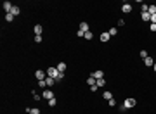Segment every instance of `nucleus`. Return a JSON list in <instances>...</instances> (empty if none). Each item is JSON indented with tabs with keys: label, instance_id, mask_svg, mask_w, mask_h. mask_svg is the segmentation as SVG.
I'll return each mask as SVG.
<instances>
[{
	"label": "nucleus",
	"instance_id": "obj_24",
	"mask_svg": "<svg viewBox=\"0 0 156 114\" xmlns=\"http://www.w3.org/2000/svg\"><path fill=\"white\" fill-rule=\"evenodd\" d=\"M29 114H40V109L38 107H33V109L29 111Z\"/></svg>",
	"mask_w": 156,
	"mask_h": 114
},
{
	"label": "nucleus",
	"instance_id": "obj_18",
	"mask_svg": "<svg viewBox=\"0 0 156 114\" xmlns=\"http://www.w3.org/2000/svg\"><path fill=\"white\" fill-rule=\"evenodd\" d=\"M107 33H109V36H115V35L118 33V29L116 28H109V29H107Z\"/></svg>",
	"mask_w": 156,
	"mask_h": 114
},
{
	"label": "nucleus",
	"instance_id": "obj_17",
	"mask_svg": "<svg viewBox=\"0 0 156 114\" xmlns=\"http://www.w3.org/2000/svg\"><path fill=\"white\" fill-rule=\"evenodd\" d=\"M147 12H149L151 16H153V14H156V5H154V4H151V5L147 7Z\"/></svg>",
	"mask_w": 156,
	"mask_h": 114
},
{
	"label": "nucleus",
	"instance_id": "obj_20",
	"mask_svg": "<svg viewBox=\"0 0 156 114\" xmlns=\"http://www.w3.org/2000/svg\"><path fill=\"white\" fill-rule=\"evenodd\" d=\"M5 21H7V23H10V21H14V16H12V14H5Z\"/></svg>",
	"mask_w": 156,
	"mask_h": 114
},
{
	"label": "nucleus",
	"instance_id": "obj_6",
	"mask_svg": "<svg viewBox=\"0 0 156 114\" xmlns=\"http://www.w3.org/2000/svg\"><path fill=\"white\" fill-rule=\"evenodd\" d=\"M92 76H94L96 80H101V78H104V73H102L101 69H97V71H94V73H92Z\"/></svg>",
	"mask_w": 156,
	"mask_h": 114
},
{
	"label": "nucleus",
	"instance_id": "obj_9",
	"mask_svg": "<svg viewBox=\"0 0 156 114\" xmlns=\"http://www.w3.org/2000/svg\"><path fill=\"white\" fill-rule=\"evenodd\" d=\"M56 67H57V71H59V73H64V71H66V67H68V66H66V62H59V64H57Z\"/></svg>",
	"mask_w": 156,
	"mask_h": 114
},
{
	"label": "nucleus",
	"instance_id": "obj_3",
	"mask_svg": "<svg viewBox=\"0 0 156 114\" xmlns=\"http://www.w3.org/2000/svg\"><path fill=\"white\" fill-rule=\"evenodd\" d=\"M42 99H47V100L54 99V92H52V90H49V88H45V90L42 92Z\"/></svg>",
	"mask_w": 156,
	"mask_h": 114
},
{
	"label": "nucleus",
	"instance_id": "obj_15",
	"mask_svg": "<svg viewBox=\"0 0 156 114\" xmlns=\"http://www.w3.org/2000/svg\"><path fill=\"white\" fill-rule=\"evenodd\" d=\"M45 83H47V86H52L54 83H56V80H54V78H50V76H47V78H45Z\"/></svg>",
	"mask_w": 156,
	"mask_h": 114
},
{
	"label": "nucleus",
	"instance_id": "obj_10",
	"mask_svg": "<svg viewBox=\"0 0 156 114\" xmlns=\"http://www.w3.org/2000/svg\"><path fill=\"white\" fill-rule=\"evenodd\" d=\"M121 10H123L125 14H128V12H132V5H130V4H123V5H121Z\"/></svg>",
	"mask_w": 156,
	"mask_h": 114
},
{
	"label": "nucleus",
	"instance_id": "obj_27",
	"mask_svg": "<svg viewBox=\"0 0 156 114\" xmlns=\"http://www.w3.org/2000/svg\"><path fill=\"white\" fill-rule=\"evenodd\" d=\"M33 99H35L37 102H40V99H42V95H38V93H33Z\"/></svg>",
	"mask_w": 156,
	"mask_h": 114
},
{
	"label": "nucleus",
	"instance_id": "obj_26",
	"mask_svg": "<svg viewBox=\"0 0 156 114\" xmlns=\"http://www.w3.org/2000/svg\"><path fill=\"white\" fill-rule=\"evenodd\" d=\"M107 104L111 105V107H115V105H116V100H115V99H111V100H107Z\"/></svg>",
	"mask_w": 156,
	"mask_h": 114
},
{
	"label": "nucleus",
	"instance_id": "obj_28",
	"mask_svg": "<svg viewBox=\"0 0 156 114\" xmlns=\"http://www.w3.org/2000/svg\"><path fill=\"white\" fill-rule=\"evenodd\" d=\"M35 42L40 43V42H42V35H37V36H35Z\"/></svg>",
	"mask_w": 156,
	"mask_h": 114
},
{
	"label": "nucleus",
	"instance_id": "obj_19",
	"mask_svg": "<svg viewBox=\"0 0 156 114\" xmlns=\"http://www.w3.org/2000/svg\"><path fill=\"white\" fill-rule=\"evenodd\" d=\"M83 38H85V40H92V38H94V33H92V31H87Z\"/></svg>",
	"mask_w": 156,
	"mask_h": 114
},
{
	"label": "nucleus",
	"instance_id": "obj_23",
	"mask_svg": "<svg viewBox=\"0 0 156 114\" xmlns=\"http://www.w3.org/2000/svg\"><path fill=\"white\" fill-rule=\"evenodd\" d=\"M38 86H42V88L45 90V86H47V83H45V80H40V81H38Z\"/></svg>",
	"mask_w": 156,
	"mask_h": 114
},
{
	"label": "nucleus",
	"instance_id": "obj_13",
	"mask_svg": "<svg viewBox=\"0 0 156 114\" xmlns=\"http://www.w3.org/2000/svg\"><path fill=\"white\" fill-rule=\"evenodd\" d=\"M109 38H111V36H109V33H107V31H106V33H101V42H104V43H106Z\"/></svg>",
	"mask_w": 156,
	"mask_h": 114
},
{
	"label": "nucleus",
	"instance_id": "obj_31",
	"mask_svg": "<svg viewBox=\"0 0 156 114\" xmlns=\"http://www.w3.org/2000/svg\"><path fill=\"white\" fill-rule=\"evenodd\" d=\"M149 29H151V31H156V24H153V23H151V26H149Z\"/></svg>",
	"mask_w": 156,
	"mask_h": 114
},
{
	"label": "nucleus",
	"instance_id": "obj_29",
	"mask_svg": "<svg viewBox=\"0 0 156 114\" xmlns=\"http://www.w3.org/2000/svg\"><path fill=\"white\" fill-rule=\"evenodd\" d=\"M63 78H64V73H59V76L56 78V81H59V80H63Z\"/></svg>",
	"mask_w": 156,
	"mask_h": 114
},
{
	"label": "nucleus",
	"instance_id": "obj_16",
	"mask_svg": "<svg viewBox=\"0 0 156 114\" xmlns=\"http://www.w3.org/2000/svg\"><path fill=\"white\" fill-rule=\"evenodd\" d=\"M141 16H142V21H151V14L149 12H141Z\"/></svg>",
	"mask_w": 156,
	"mask_h": 114
},
{
	"label": "nucleus",
	"instance_id": "obj_12",
	"mask_svg": "<svg viewBox=\"0 0 156 114\" xmlns=\"http://www.w3.org/2000/svg\"><path fill=\"white\" fill-rule=\"evenodd\" d=\"M33 31H35V36H37V35H42V31H43V28H42V24H37V26L33 28Z\"/></svg>",
	"mask_w": 156,
	"mask_h": 114
},
{
	"label": "nucleus",
	"instance_id": "obj_7",
	"mask_svg": "<svg viewBox=\"0 0 156 114\" xmlns=\"http://www.w3.org/2000/svg\"><path fill=\"white\" fill-rule=\"evenodd\" d=\"M144 64H146L147 67L154 66V59H153V57H146V59H144Z\"/></svg>",
	"mask_w": 156,
	"mask_h": 114
},
{
	"label": "nucleus",
	"instance_id": "obj_25",
	"mask_svg": "<svg viewBox=\"0 0 156 114\" xmlns=\"http://www.w3.org/2000/svg\"><path fill=\"white\" fill-rule=\"evenodd\" d=\"M139 55L142 57V59H146V57H149V55H147V52H146V50H141V54H139Z\"/></svg>",
	"mask_w": 156,
	"mask_h": 114
},
{
	"label": "nucleus",
	"instance_id": "obj_14",
	"mask_svg": "<svg viewBox=\"0 0 156 114\" xmlns=\"http://www.w3.org/2000/svg\"><path fill=\"white\" fill-rule=\"evenodd\" d=\"M102 99H106V100H111V99H113V93H111L109 90H106V92L102 93Z\"/></svg>",
	"mask_w": 156,
	"mask_h": 114
},
{
	"label": "nucleus",
	"instance_id": "obj_4",
	"mask_svg": "<svg viewBox=\"0 0 156 114\" xmlns=\"http://www.w3.org/2000/svg\"><path fill=\"white\" fill-rule=\"evenodd\" d=\"M35 78H37V80H45V78H47V73H45V71H42V69H38V71H35Z\"/></svg>",
	"mask_w": 156,
	"mask_h": 114
},
{
	"label": "nucleus",
	"instance_id": "obj_11",
	"mask_svg": "<svg viewBox=\"0 0 156 114\" xmlns=\"http://www.w3.org/2000/svg\"><path fill=\"white\" fill-rule=\"evenodd\" d=\"M10 14L16 17V16H19V14H21V9L18 7V5H14V7H12V10H10Z\"/></svg>",
	"mask_w": 156,
	"mask_h": 114
},
{
	"label": "nucleus",
	"instance_id": "obj_2",
	"mask_svg": "<svg viewBox=\"0 0 156 114\" xmlns=\"http://www.w3.org/2000/svg\"><path fill=\"white\" fill-rule=\"evenodd\" d=\"M47 76H50V78H54V80H56V78L59 76L57 67H56V66H54V67H49V69H47Z\"/></svg>",
	"mask_w": 156,
	"mask_h": 114
},
{
	"label": "nucleus",
	"instance_id": "obj_32",
	"mask_svg": "<svg viewBox=\"0 0 156 114\" xmlns=\"http://www.w3.org/2000/svg\"><path fill=\"white\" fill-rule=\"evenodd\" d=\"M153 67H154V73H156V62H154V66H153Z\"/></svg>",
	"mask_w": 156,
	"mask_h": 114
},
{
	"label": "nucleus",
	"instance_id": "obj_30",
	"mask_svg": "<svg viewBox=\"0 0 156 114\" xmlns=\"http://www.w3.org/2000/svg\"><path fill=\"white\" fill-rule=\"evenodd\" d=\"M151 23H153V24H156V14H153V16H151Z\"/></svg>",
	"mask_w": 156,
	"mask_h": 114
},
{
	"label": "nucleus",
	"instance_id": "obj_22",
	"mask_svg": "<svg viewBox=\"0 0 156 114\" xmlns=\"http://www.w3.org/2000/svg\"><path fill=\"white\" fill-rule=\"evenodd\" d=\"M56 104H57V100H56V97H54V99H50V100H49V105H50V107H54V105H56Z\"/></svg>",
	"mask_w": 156,
	"mask_h": 114
},
{
	"label": "nucleus",
	"instance_id": "obj_8",
	"mask_svg": "<svg viewBox=\"0 0 156 114\" xmlns=\"http://www.w3.org/2000/svg\"><path fill=\"white\" fill-rule=\"evenodd\" d=\"M80 31H82V33H87V31H90V29H88V24L85 23V21H83V23H80Z\"/></svg>",
	"mask_w": 156,
	"mask_h": 114
},
{
	"label": "nucleus",
	"instance_id": "obj_21",
	"mask_svg": "<svg viewBox=\"0 0 156 114\" xmlns=\"http://www.w3.org/2000/svg\"><path fill=\"white\" fill-rule=\"evenodd\" d=\"M97 86H104L106 85V81H104V78H101V80H97V83H96Z\"/></svg>",
	"mask_w": 156,
	"mask_h": 114
},
{
	"label": "nucleus",
	"instance_id": "obj_5",
	"mask_svg": "<svg viewBox=\"0 0 156 114\" xmlns=\"http://www.w3.org/2000/svg\"><path fill=\"white\" fill-rule=\"evenodd\" d=\"M96 83H97V80H96L94 76L90 74V76H88V78H87V85H88V86H97V85H96Z\"/></svg>",
	"mask_w": 156,
	"mask_h": 114
},
{
	"label": "nucleus",
	"instance_id": "obj_1",
	"mask_svg": "<svg viewBox=\"0 0 156 114\" xmlns=\"http://www.w3.org/2000/svg\"><path fill=\"white\" fill-rule=\"evenodd\" d=\"M137 100L135 99H132V97H128V99H125V102H123V105L127 107V109H132V107H135Z\"/></svg>",
	"mask_w": 156,
	"mask_h": 114
}]
</instances>
